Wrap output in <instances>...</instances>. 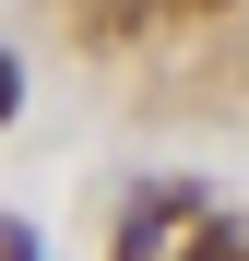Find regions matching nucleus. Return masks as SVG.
<instances>
[{"label": "nucleus", "mask_w": 249, "mask_h": 261, "mask_svg": "<svg viewBox=\"0 0 249 261\" xmlns=\"http://www.w3.org/2000/svg\"><path fill=\"white\" fill-rule=\"evenodd\" d=\"M12 261H36V226H12Z\"/></svg>", "instance_id": "obj_3"}, {"label": "nucleus", "mask_w": 249, "mask_h": 261, "mask_svg": "<svg viewBox=\"0 0 249 261\" xmlns=\"http://www.w3.org/2000/svg\"><path fill=\"white\" fill-rule=\"evenodd\" d=\"M190 202H202V190H143V214L119 226V261H154V249H166V226H178Z\"/></svg>", "instance_id": "obj_1"}, {"label": "nucleus", "mask_w": 249, "mask_h": 261, "mask_svg": "<svg viewBox=\"0 0 249 261\" xmlns=\"http://www.w3.org/2000/svg\"><path fill=\"white\" fill-rule=\"evenodd\" d=\"M190 12H214V0H190Z\"/></svg>", "instance_id": "obj_4"}, {"label": "nucleus", "mask_w": 249, "mask_h": 261, "mask_svg": "<svg viewBox=\"0 0 249 261\" xmlns=\"http://www.w3.org/2000/svg\"><path fill=\"white\" fill-rule=\"evenodd\" d=\"M190 261H249V238H237V226H202V238H190Z\"/></svg>", "instance_id": "obj_2"}]
</instances>
